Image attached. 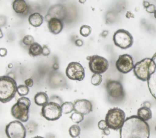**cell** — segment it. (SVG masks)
Listing matches in <instances>:
<instances>
[{
  "instance_id": "obj_23",
  "label": "cell",
  "mask_w": 156,
  "mask_h": 138,
  "mask_svg": "<svg viewBox=\"0 0 156 138\" xmlns=\"http://www.w3.org/2000/svg\"><path fill=\"white\" fill-rule=\"evenodd\" d=\"M69 133L71 137L76 138L78 137L80 133V128L77 125H73L69 128Z\"/></svg>"
},
{
  "instance_id": "obj_7",
  "label": "cell",
  "mask_w": 156,
  "mask_h": 138,
  "mask_svg": "<svg viewBox=\"0 0 156 138\" xmlns=\"http://www.w3.org/2000/svg\"><path fill=\"white\" fill-rule=\"evenodd\" d=\"M41 114L48 120H57L61 117L62 114L61 105L57 103L49 101L42 106Z\"/></svg>"
},
{
  "instance_id": "obj_24",
  "label": "cell",
  "mask_w": 156,
  "mask_h": 138,
  "mask_svg": "<svg viewBox=\"0 0 156 138\" xmlns=\"http://www.w3.org/2000/svg\"><path fill=\"white\" fill-rule=\"evenodd\" d=\"M70 118L73 122L79 123L83 121V120L84 119V115L77 112H74L71 115Z\"/></svg>"
},
{
  "instance_id": "obj_43",
  "label": "cell",
  "mask_w": 156,
  "mask_h": 138,
  "mask_svg": "<svg viewBox=\"0 0 156 138\" xmlns=\"http://www.w3.org/2000/svg\"><path fill=\"white\" fill-rule=\"evenodd\" d=\"M154 17H155V18H156V10H155V11L154 12Z\"/></svg>"
},
{
  "instance_id": "obj_5",
  "label": "cell",
  "mask_w": 156,
  "mask_h": 138,
  "mask_svg": "<svg viewBox=\"0 0 156 138\" xmlns=\"http://www.w3.org/2000/svg\"><path fill=\"white\" fill-rule=\"evenodd\" d=\"M126 120V114L121 109L115 107L110 109L105 116V120L109 129H120Z\"/></svg>"
},
{
  "instance_id": "obj_2",
  "label": "cell",
  "mask_w": 156,
  "mask_h": 138,
  "mask_svg": "<svg viewBox=\"0 0 156 138\" xmlns=\"http://www.w3.org/2000/svg\"><path fill=\"white\" fill-rule=\"evenodd\" d=\"M16 81L8 75L0 76V102L5 103L12 100L17 92Z\"/></svg>"
},
{
  "instance_id": "obj_32",
  "label": "cell",
  "mask_w": 156,
  "mask_h": 138,
  "mask_svg": "<svg viewBox=\"0 0 156 138\" xmlns=\"http://www.w3.org/2000/svg\"><path fill=\"white\" fill-rule=\"evenodd\" d=\"M146 10L148 13H154L155 11V6L154 4H149V5L146 8Z\"/></svg>"
},
{
  "instance_id": "obj_38",
  "label": "cell",
  "mask_w": 156,
  "mask_h": 138,
  "mask_svg": "<svg viewBox=\"0 0 156 138\" xmlns=\"http://www.w3.org/2000/svg\"><path fill=\"white\" fill-rule=\"evenodd\" d=\"M132 16V17H133V14H132V13H131L130 12H128L127 13V14H126V17H127V18H130Z\"/></svg>"
},
{
  "instance_id": "obj_11",
  "label": "cell",
  "mask_w": 156,
  "mask_h": 138,
  "mask_svg": "<svg viewBox=\"0 0 156 138\" xmlns=\"http://www.w3.org/2000/svg\"><path fill=\"white\" fill-rule=\"evenodd\" d=\"M65 74L68 78L80 81L85 77V69L80 63L73 61L68 64Z\"/></svg>"
},
{
  "instance_id": "obj_37",
  "label": "cell",
  "mask_w": 156,
  "mask_h": 138,
  "mask_svg": "<svg viewBox=\"0 0 156 138\" xmlns=\"http://www.w3.org/2000/svg\"><path fill=\"white\" fill-rule=\"evenodd\" d=\"M143 105H144V106H145V107H147V108H150V106H151V103H150L149 102H144Z\"/></svg>"
},
{
  "instance_id": "obj_19",
  "label": "cell",
  "mask_w": 156,
  "mask_h": 138,
  "mask_svg": "<svg viewBox=\"0 0 156 138\" xmlns=\"http://www.w3.org/2000/svg\"><path fill=\"white\" fill-rule=\"evenodd\" d=\"M137 116L146 122L152 118V111L150 108L142 106L138 109Z\"/></svg>"
},
{
  "instance_id": "obj_18",
  "label": "cell",
  "mask_w": 156,
  "mask_h": 138,
  "mask_svg": "<svg viewBox=\"0 0 156 138\" xmlns=\"http://www.w3.org/2000/svg\"><path fill=\"white\" fill-rule=\"evenodd\" d=\"M28 21L30 25L35 27H37L42 24L43 21V17L40 13L35 12L30 15L28 18Z\"/></svg>"
},
{
  "instance_id": "obj_26",
  "label": "cell",
  "mask_w": 156,
  "mask_h": 138,
  "mask_svg": "<svg viewBox=\"0 0 156 138\" xmlns=\"http://www.w3.org/2000/svg\"><path fill=\"white\" fill-rule=\"evenodd\" d=\"M102 81V77L101 74H94L91 78V83L94 86L99 85Z\"/></svg>"
},
{
  "instance_id": "obj_10",
  "label": "cell",
  "mask_w": 156,
  "mask_h": 138,
  "mask_svg": "<svg viewBox=\"0 0 156 138\" xmlns=\"http://www.w3.org/2000/svg\"><path fill=\"white\" fill-rule=\"evenodd\" d=\"M5 134L8 138H25L26 129L20 121L14 120L6 125Z\"/></svg>"
},
{
  "instance_id": "obj_35",
  "label": "cell",
  "mask_w": 156,
  "mask_h": 138,
  "mask_svg": "<svg viewBox=\"0 0 156 138\" xmlns=\"http://www.w3.org/2000/svg\"><path fill=\"white\" fill-rule=\"evenodd\" d=\"M75 44L78 46V47H80L83 45V41L82 40L80 39H77L75 41Z\"/></svg>"
},
{
  "instance_id": "obj_14",
  "label": "cell",
  "mask_w": 156,
  "mask_h": 138,
  "mask_svg": "<svg viewBox=\"0 0 156 138\" xmlns=\"http://www.w3.org/2000/svg\"><path fill=\"white\" fill-rule=\"evenodd\" d=\"M74 111L83 115H86L93 111V106L88 100L78 99L74 102Z\"/></svg>"
},
{
  "instance_id": "obj_29",
  "label": "cell",
  "mask_w": 156,
  "mask_h": 138,
  "mask_svg": "<svg viewBox=\"0 0 156 138\" xmlns=\"http://www.w3.org/2000/svg\"><path fill=\"white\" fill-rule=\"evenodd\" d=\"M98 128L101 129L102 131L107 129V128H108L107 125V123H106V122L105 120H100L99 122H98Z\"/></svg>"
},
{
  "instance_id": "obj_15",
  "label": "cell",
  "mask_w": 156,
  "mask_h": 138,
  "mask_svg": "<svg viewBox=\"0 0 156 138\" xmlns=\"http://www.w3.org/2000/svg\"><path fill=\"white\" fill-rule=\"evenodd\" d=\"M152 59L155 63V69L147 81L149 92L153 97L156 100V52L153 55Z\"/></svg>"
},
{
  "instance_id": "obj_34",
  "label": "cell",
  "mask_w": 156,
  "mask_h": 138,
  "mask_svg": "<svg viewBox=\"0 0 156 138\" xmlns=\"http://www.w3.org/2000/svg\"><path fill=\"white\" fill-rule=\"evenodd\" d=\"M7 54V50L5 48H0V57H5Z\"/></svg>"
},
{
  "instance_id": "obj_20",
  "label": "cell",
  "mask_w": 156,
  "mask_h": 138,
  "mask_svg": "<svg viewBox=\"0 0 156 138\" xmlns=\"http://www.w3.org/2000/svg\"><path fill=\"white\" fill-rule=\"evenodd\" d=\"M34 102L38 106H43L49 102V98L46 92H39L34 97Z\"/></svg>"
},
{
  "instance_id": "obj_9",
  "label": "cell",
  "mask_w": 156,
  "mask_h": 138,
  "mask_svg": "<svg viewBox=\"0 0 156 138\" xmlns=\"http://www.w3.org/2000/svg\"><path fill=\"white\" fill-rule=\"evenodd\" d=\"M87 59L89 61V69L94 74H103L108 68V61L103 57L94 55L88 56Z\"/></svg>"
},
{
  "instance_id": "obj_42",
  "label": "cell",
  "mask_w": 156,
  "mask_h": 138,
  "mask_svg": "<svg viewBox=\"0 0 156 138\" xmlns=\"http://www.w3.org/2000/svg\"><path fill=\"white\" fill-rule=\"evenodd\" d=\"M33 138H44V137H43L41 136H35V137H34Z\"/></svg>"
},
{
  "instance_id": "obj_41",
  "label": "cell",
  "mask_w": 156,
  "mask_h": 138,
  "mask_svg": "<svg viewBox=\"0 0 156 138\" xmlns=\"http://www.w3.org/2000/svg\"><path fill=\"white\" fill-rule=\"evenodd\" d=\"M2 37H3V33H2L1 29H0V38H2Z\"/></svg>"
},
{
  "instance_id": "obj_31",
  "label": "cell",
  "mask_w": 156,
  "mask_h": 138,
  "mask_svg": "<svg viewBox=\"0 0 156 138\" xmlns=\"http://www.w3.org/2000/svg\"><path fill=\"white\" fill-rule=\"evenodd\" d=\"M49 53H50V50L49 48L46 45H43L42 46V55L44 56H48Z\"/></svg>"
},
{
  "instance_id": "obj_17",
  "label": "cell",
  "mask_w": 156,
  "mask_h": 138,
  "mask_svg": "<svg viewBox=\"0 0 156 138\" xmlns=\"http://www.w3.org/2000/svg\"><path fill=\"white\" fill-rule=\"evenodd\" d=\"M12 7L16 13L22 14L27 10V5L24 0H15L12 2Z\"/></svg>"
},
{
  "instance_id": "obj_3",
  "label": "cell",
  "mask_w": 156,
  "mask_h": 138,
  "mask_svg": "<svg viewBox=\"0 0 156 138\" xmlns=\"http://www.w3.org/2000/svg\"><path fill=\"white\" fill-rule=\"evenodd\" d=\"M155 63L150 58H145L135 63L133 67L135 75L139 80L147 81L151 75L154 72Z\"/></svg>"
},
{
  "instance_id": "obj_30",
  "label": "cell",
  "mask_w": 156,
  "mask_h": 138,
  "mask_svg": "<svg viewBox=\"0 0 156 138\" xmlns=\"http://www.w3.org/2000/svg\"><path fill=\"white\" fill-rule=\"evenodd\" d=\"M50 102H55V103H58L59 105H62L63 104V102H62V99L58 97V96H56V95H53L52 96L51 98H50Z\"/></svg>"
},
{
  "instance_id": "obj_40",
  "label": "cell",
  "mask_w": 156,
  "mask_h": 138,
  "mask_svg": "<svg viewBox=\"0 0 156 138\" xmlns=\"http://www.w3.org/2000/svg\"><path fill=\"white\" fill-rule=\"evenodd\" d=\"M58 68V66L57 64H54V69H57Z\"/></svg>"
},
{
  "instance_id": "obj_6",
  "label": "cell",
  "mask_w": 156,
  "mask_h": 138,
  "mask_svg": "<svg viewBox=\"0 0 156 138\" xmlns=\"http://www.w3.org/2000/svg\"><path fill=\"white\" fill-rule=\"evenodd\" d=\"M106 91L112 102L119 103L125 97V92L122 84L116 80H108L105 85Z\"/></svg>"
},
{
  "instance_id": "obj_16",
  "label": "cell",
  "mask_w": 156,
  "mask_h": 138,
  "mask_svg": "<svg viewBox=\"0 0 156 138\" xmlns=\"http://www.w3.org/2000/svg\"><path fill=\"white\" fill-rule=\"evenodd\" d=\"M48 27L51 33L57 35L61 32L63 26L62 20L55 18H52L48 22Z\"/></svg>"
},
{
  "instance_id": "obj_13",
  "label": "cell",
  "mask_w": 156,
  "mask_h": 138,
  "mask_svg": "<svg viewBox=\"0 0 156 138\" xmlns=\"http://www.w3.org/2000/svg\"><path fill=\"white\" fill-rule=\"evenodd\" d=\"M66 10L65 7L63 5L58 4L49 8L48 14L45 16V20L48 22L52 18L62 20L66 16Z\"/></svg>"
},
{
  "instance_id": "obj_33",
  "label": "cell",
  "mask_w": 156,
  "mask_h": 138,
  "mask_svg": "<svg viewBox=\"0 0 156 138\" xmlns=\"http://www.w3.org/2000/svg\"><path fill=\"white\" fill-rule=\"evenodd\" d=\"M24 83L25 85L27 86V87H32L34 85V81L32 78H28L24 81Z\"/></svg>"
},
{
  "instance_id": "obj_25",
  "label": "cell",
  "mask_w": 156,
  "mask_h": 138,
  "mask_svg": "<svg viewBox=\"0 0 156 138\" xmlns=\"http://www.w3.org/2000/svg\"><path fill=\"white\" fill-rule=\"evenodd\" d=\"M29 92V87H27L26 85H18L17 87V93L21 97H24V95H26Z\"/></svg>"
},
{
  "instance_id": "obj_4",
  "label": "cell",
  "mask_w": 156,
  "mask_h": 138,
  "mask_svg": "<svg viewBox=\"0 0 156 138\" xmlns=\"http://www.w3.org/2000/svg\"><path fill=\"white\" fill-rule=\"evenodd\" d=\"M30 105V100L26 97L18 98L11 108L12 116L22 122H26L29 119V111Z\"/></svg>"
},
{
  "instance_id": "obj_12",
  "label": "cell",
  "mask_w": 156,
  "mask_h": 138,
  "mask_svg": "<svg viewBox=\"0 0 156 138\" xmlns=\"http://www.w3.org/2000/svg\"><path fill=\"white\" fill-rule=\"evenodd\" d=\"M116 67L122 74H127L133 69L134 64L132 57L129 54H123L119 56L116 61Z\"/></svg>"
},
{
  "instance_id": "obj_1",
  "label": "cell",
  "mask_w": 156,
  "mask_h": 138,
  "mask_svg": "<svg viewBox=\"0 0 156 138\" xmlns=\"http://www.w3.org/2000/svg\"><path fill=\"white\" fill-rule=\"evenodd\" d=\"M148 123L136 115L126 119L120 129V138H149Z\"/></svg>"
},
{
  "instance_id": "obj_36",
  "label": "cell",
  "mask_w": 156,
  "mask_h": 138,
  "mask_svg": "<svg viewBox=\"0 0 156 138\" xmlns=\"http://www.w3.org/2000/svg\"><path fill=\"white\" fill-rule=\"evenodd\" d=\"M102 134L105 135V136H108L109 134H110V130H109V128H107L104 130L102 131Z\"/></svg>"
},
{
  "instance_id": "obj_28",
  "label": "cell",
  "mask_w": 156,
  "mask_h": 138,
  "mask_svg": "<svg viewBox=\"0 0 156 138\" xmlns=\"http://www.w3.org/2000/svg\"><path fill=\"white\" fill-rule=\"evenodd\" d=\"M22 42L23 44H24L26 46H30L32 45L34 42V38L32 36L30 35H26L23 40H22Z\"/></svg>"
},
{
  "instance_id": "obj_22",
  "label": "cell",
  "mask_w": 156,
  "mask_h": 138,
  "mask_svg": "<svg viewBox=\"0 0 156 138\" xmlns=\"http://www.w3.org/2000/svg\"><path fill=\"white\" fill-rule=\"evenodd\" d=\"M62 111L63 114H69L74 111V103L69 102L63 103L61 105Z\"/></svg>"
},
{
  "instance_id": "obj_39",
  "label": "cell",
  "mask_w": 156,
  "mask_h": 138,
  "mask_svg": "<svg viewBox=\"0 0 156 138\" xmlns=\"http://www.w3.org/2000/svg\"><path fill=\"white\" fill-rule=\"evenodd\" d=\"M143 2H144V4H144V7L145 8L147 7L149 5V4H149L148 2H146V1H144Z\"/></svg>"
},
{
  "instance_id": "obj_21",
  "label": "cell",
  "mask_w": 156,
  "mask_h": 138,
  "mask_svg": "<svg viewBox=\"0 0 156 138\" xmlns=\"http://www.w3.org/2000/svg\"><path fill=\"white\" fill-rule=\"evenodd\" d=\"M29 54L30 57H37L42 54V46L38 43H34L29 46Z\"/></svg>"
},
{
  "instance_id": "obj_27",
  "label": "cell",
  "mask_w": 156,
  "mask_h": 138,
  "mask_svg": "<svg viewBox=\"0 0 156 138\" xmlns=\"http://www.w3.org/2000/svg\"><path fill=\"white\" fill-rule=\"evenodd\" d=\"M91 32V28L87 25H83L80 28V33L82 36L87 37L90 35Z\"/></svg>"
},
{
  "instance_id": "obj_8",
  "label": "cell",
  "mask_w": 156,
  "mask_h": 138,
  "mask_svg": "<svg viewBox=\"0 0 156 138\" xmlns=\"http://www.w3.org/2000/svg\"><path fill=\"white\" fill-rule=\"evenodd\" d=\"M113 41L117 47L122 49L130 47L133 43V38L129 32L124 29L116 30L113 36Z\"/></svg>"
}]
</instances>
